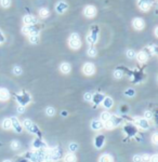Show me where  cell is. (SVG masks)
I'll list each match as a JSON object with an SVG mask.
<instances>
[{
	"label": "cell",
	"instance_id": "obj_1",
	"mask_svg": "<svg viewBox=\"0 0 158 162\" xmlns=\"http://www.w3.org/2000/svg\"><path fill=\"white\" fill-rule=\"evenodd\" d=\"M69 45H71V48H73V49L80 48L81 41H80V36L78 34L74 32V34L71 35V37H69Z\"/></svg>",
	"mask_w": 158,
	"mask_h": 162
},
{
	"label": "cell",
	"instance_id": "obj_2",
	"mask_svg": "<svg viewBox=\"0 0 158 162\" xmlns=\"http://www.w3.org/2000/svg\"><path fill=\"white\" fill-rule=\"evenodd\" d=\"M23 126H24V128L26 129V130H28L29 132H32V133H38L39 131H38V128H37L34 123H33L29 119H26V120H24V122H23Z\"/></svg>",
	"mask_w": 158,
	"mask_h": 162
},
{
	"label": "cell",
	"instance_id": "obj_3",
	"mask_svg": "<svg viewBox=\"0 0 158 162\" xmlns=\"http://www.w3.org/2000/svg\"><path fill=\"white\" fill-rule=\"evenodd\" d=\"M16 99H18L20 106H25L26 104L29 103L31 97H29V95L26 94V93H22V94H20V95H16Z\"/></svg>",
	"mask_w": 158,
	"mask_h": 162
},
{
	"label": "cell",
	"instance_id": "obj_4",
	"mask_svg": "<svg viewBox=\"0 0 158 162\" xmlns=\"http://www.w3.org/2000/svg\"><path fill=\"white\" fill-rule=\"evenodd\" d=\"M10 120H11V128H13L15 132L21 133V132H22V130H23V128H22V126H21L20 121L18 120V118L13 117V118H11Z\"/></svg>",
	"mask_w": 158,
	"mask_h": 162
},
{
	"label": "cell",
	"instance_id": "obj_5",
	"mask_svg": "<svg viewBox=\"0 0 158 162\" xmlns=\"http://www.w3.org/2000/svg\"><path fill=\"white\" fill-rule=\"evenodd\" d=\"M153 3V0H141L139 2V5H140V9L143 10V11H149L151 9V5Z\"/></svg>",
	"mask_w": 158,
	"mask_h": 162
},
{
	"label": "cell",
	"instance_id": "obj_6",
	"mask_svg": "<svg viewBox=\"0 0 158 162\" xmlns=\"http://www.w3.org/2000/svg\"><path fill=\"white\" fill-rule=\"evenodd\" d=\"M83 74H85V75H88V76L94 74V65L91 63L85 64V66H83Z\"/></svg>",
	"mask_w": 158,
	"mask_h": 162
},
{
	"label": "cell",
	"instance_id": "obj_7",
	"mask_svg": "<svg viewBox=\"0 0 158 162\" xmlns=\"http://www.w3.org/2000/svg\"><path fill=\"white\" fill-rule=\"evenodd\" d=\"M104 142H105V137L104 135H98L96 137L94 138V146L98 149L102 148L104 145Z\"/></svg>",
	"mask_w": 158,
	"mask_h": 162
},
{
	"label": "cell",
	"instance_id": "obj_8",
	"mask_svg": "<svg viewBox=\"0 0 158 162\" xmlns=\"http://www.w3.org/2000/svg\"><path fill=\"white\" fill-rule=\"evenodd\" d=\"M96 13V10L93 5H88L86 9H85V15L87 18H93Z\"/></svg>",
	"mask_w": 158,
	"mask_h": 162
},
{
	"label": "cell",
	"instance_id": "obj_9",
	"mask_svg": "<svg viewBox=\"0 0 158 162\" xmlns=\"http://www.w3.org/2000/svg\"><path fill=\"white\" fill-rule=\"evenodd\" d=\"M136 124L140 126V128H142V129H144V130L149 129V122H147V120H146V119L136 118Z\"/></svg>",
	"mask_w": 158,
	"mask_h": 162
},
{
	"label": "cell",
	"instance_id": "obj_10",
	"mask_svg": "<svg viewBox=\"0 0 158 162\" xmlns=\"http://www.w3.org/2000/svg\"><path fill=\"white\" fill-rule=\"evenodd\" d=\"M103 126H104V123H103V121H101V120H93V121L91 122V128L95 131L101 130Z\"/></svg>",
	"mask_w": 158,
	"mask_h": 162
},
{
	"label": "cell",
	"instance_id": "obj_11",
	"mask_svg": "<svg viewBox=\"0 0 158 162\" xmlns=\"http://www.w3.org/2000/svg\"><path fill=\"white\" fill-rule=\"evenodd\" d=\"M68 5L66 2H64V1H60L59 3L56 5V11L59 12V13H63V12H65L66 10H67Z\"/></svg>",
	"mask_w": 158,
	"mask_h": 162
},
{
	"label": "cell",
	"instance_id": "obj_12",
	"mask_svg": "<svg viewBox=\"0 0 158 162\" xmlns=\"http://www.w3.org/2000/svg\"><path fill=\"white\" fill-rule=\"evenodd\" d=\"M102 103H103V106L106 109H109V108H112V106L114 105V102L112 97H108V96H106V97H104L103 101H102Z\"/></svg>",
	"mask_w": 158,
	"mask_h": 162
},
{
	"label": "cell",
	"instance_id": "obj_13",
	"mask_svg": "<svg viewBox=\"0 0 158 162\" xmlns=\"http://www.w3.org/2000/svg\"><path fill=\"white\" fill-rule=\"evenodd\" d=\"M133 27L136 29H142L144 27V21L142 18H134L133 20Z\"/></svg>",
	"mask_w": 158,
	"mask_h": 162
},
{
	"label": "cell",
	"instance_id": "obj_14",
	"mask_svg": "<svg viewBox=\"0 0 158 162\" xmlns=\"http://www.w3.org/2000/svg\"><path fill=\"white\" fill-rule=\"evenodd\" d=\"M23 22L25 23L26 25H34L37 21H36V18H34L32 15H25L24 18H23Z\"/></svg>",
	"mask_w": 158,
	"mask_h": 162
},
{
	"label": "cell",
	"instance_id": "obj_15",
	"mask_svg": "<svg viewBox=\"0 0 158 162\" xmlns=\"http://www.w3.org/2000/svg\"><path fill=\"white\" fill-rule=\"evenodd\" d=\"M103 99H104V95L101 94V93H98V94H94L92 96V102H93L95 105H99L100 103H102Z\"/></svg>",
	"mask_w": 158,
	"mask_h": 162
},
{
	"label": "cell",
	"instance_id": "obj_16",
	"mask_svg": "<svg viewBox=\"0 0 158 162\" xmlns=\"http://www.w3.org/2000/svg\"><path fill=\"white\" fill-rule=\"evenodd\" d=\"M87 40H88V43H91V45L95 43L96 40H98V34H95V32L90 34L89 36L87 37Z\"/></svg>",
	"mask_w": 158,
	"mask_h": 162
},
{
	"label": "cell",
	"instance_id": "obj_17",
	"mask_svg": "<svg viewBox=\"0 0 158 162\" xmlns=\"http://www.w3.org/2000/svg\"><path fill=\"white\" fill-rule=\"evenodd\" d=\"M9 92L7 89H0V99L1 101H7L9 99Z\"/></svg>",
	"mask_w": 158,
	"mask_h": 162
},
{
	"label": "cell",
	"instance_id": "obj_18",
	"mask_svg": "<svg viewBox=\"0 0 158 162\" xmlns=\"http://www.w3.org/2000/svg\"><path fill=\"white\" fill-rule=\"evenodd\" d=\"M34 147L37 149H43V148H47V145L43 142H41L40 140H34Z\"/></svg>",
	"mask_w": 158,
	"mask_h": 162
},
{
	"label": "cell",
	"instance_id": "obj_19",
	"mask_svg": "<svg viewBox=\"0 0 158 162\" xmlns=\"http://www.w3.org/2000/svg\"><path fill=\"white\" fill-rule=\"evenodd\" d=\"M60 69H61V72H64V74H68V72H71V65L68 63H63L60 66Z\"/></svg>",
	"mask_w": 158,
	"mask_h": 162
},
{
	"label": "cell",
	"instance_id": "obj_20",
	"mask_svg": "<svg viewBox=\"0 0 158 162\" xmlns=\"http://www.w3.org/2000/svg\"><path fill=\"white\" fill-rule=\"evenodd\" d=\"M64 161L65 162H76V156L74 155L73 153H67L65 158H64Z\"/></svg>",
	"mask_w": 158,
	"mask_h": 162
},
{
	"label": "cell",
	"instance_id": "obj_21",
	"mask_svg": "<svg viewBox=\"0 0 158 162\" xmlns=\"http://www.w3.org/2000/svg\"><path fill=\"white\" fill-rule=\"evenodd\" d=\"M136 59H138L139 62L143 63V62H145L147 59V54L145 53V52H140V53L136 54Z\"/></svg>",
	"mask_w": 158,
	"mask_h": 162
},
{
	"label": "cell",
	"instance_id": "obj_22",
	"mask_svg": "<svg viewBox=\"0 0 158 162\" xmlns=\"http://www.w3.org/2000/svg\"><path fill=\"white\" fill-rule=\"evenodd\" d=\"M100 162H113V159L109 155H103L100 158Z\"/></svg>",
	"mask_w": 158,
	"mask_h": 162
},
{
	"label": "cell",
	"instance_id": "obj_23",
	"mask_svg": "<svg viewBox=\"0 0 158 162\" xmlns=\"http://www.w3.org/2000/svg\"><path fill=\"white\" fill-rule=\"evenodd\" d=\"M109 118H111V113L108 111H104V113H101V121H107Z\"/></svg>",
	"mask_w": 158,
	"mask_h": 162
},
{
	"label": "cell",
	"instance_id": "obj_24",
	"mask_svg": "<svg viewBox=\"0 0 158 162\" xmlns=\"http://www.w3.org/2000/svg\"><path fill=\"white\" fill-rule=\"evenodd\" d=\"M2 126H3V129H5V130L11 129V120L10 119H5L3 122H2Z\"/></svg>",
	"mask_w": 158,
	"mask_h": 162
},
{
	"label": "cell",
	"instance_id": "obj_25",
	"mask_svg": "<svg viewBox=\"0 0 158 162\" xmlns=\"http://www.w3.org/2000/svg\"><path fill=\"white\" fill-rule=\"evenodd\" d=\"M39 15H40L41 18H47V16L49 15V10L45 9V8H42V9H40V11H39Z\"/></svg>",
	"mask_w": 158,
	"mask_h": 162
},
{
	"label": "cell",
	"instance_id": "obj_26",
	"mask_svg": "<svg viewBox=\"0 0 158 162\" xmlns=\"http://www.w3.org/2000/svg\"><path fill=\"white\" fill-rule=\"evenodd\" d=\"M127 56L129 57V59H134L136 56V53L134 50H128L127 51Z\"/></svg>",
	"mask_w": 158,
	"mask_h": 162
},
{
	"label": "cell",
	"instance_id": "obj_27",
	"mask_svg": "<svg viewBox=\"0 0 158 162\" xmlns=\"http://www.w3.org/2000/svg\"><path fill=\"white\" fill-rule=\"evenodd\" d=\"M11 147H12V149H14V150H18V149H20V147H21V144H20V142H18V140H13V142L11 143Z\"/></svg>",
	"mask_w": 158,
	"mask_h": 162
},
{
	"label": "cell",
	"instance_id": "obj_28",
	"mask_svg": "<svg viewBox=\"0 0 158 162\" xmlns=\"http://www.w3.org/2000/svg\"><path fill=\"white\" fill-rule=\"evenodd\" d=\"M104 126L106 128V129H108V130H111V129H113V128H115V126L113 124V122L111 121V120H107V121L104 122Z\"/></svg>",
	"mask_w": 158,
	"mask_h": 162
},
{
	"label": "cell",
	"instance_id": "obj_29",
	"mask_svg": "<svg viewBox=\"0 0 158 162\" xmlns=\"http://www.w3.org/2000/svg\"><path fill=\"white\" fill-rule=\"evenodd\" d=\"M45 113H47V115H48V116H54L55 109L53 107H48L47 109H45Z\"/></svg>",
	"mask_w": 158,
	"mask_h": 162
},
{
	"label": "cell",
	"instance_id": "obj_30",
	"mask_svg": "<svg viewBox=\"0 0 158 162\" xmlns=\"http://www.w3.org/2000/svg\"><path fill=\"white\" fill-rule=\"evenodd\" d=\"M96 53H98V51H96V49H95V48H93V47L89 48V50H88V54H89L90 56H95V55H96Z\"/></svg>",
	"mask_w": 158,
	"mask_h": 162
},
{
	"label": "cell",
	"instance_id": "obj_31",
	"mask_svg": "<svg viewBox=\"0 0 158 162\" xmlns=\"http://www.w3.org/2000/svg\"><path fill=\"white\" fill-rule=\"evenodd\" d=\"M13 74L16 75V76H20V75L22 74V68L20 67V66H15V67L13 68Z\"/></svg>",
	"mask_w": 158,
	"mask_h": 162
},
{
	"label": "cell",
	"instance_id": "obj_32",
	"mask_svg": "<svg viewBox=\"0 0 158 162\" xmlns=\"http://www.w3.org/2000/svg\"><path fill=\"white\" fill-rule=\"evenodd\" d=\"M134 94H136V92H134V90H132V89H128V90L125 92V95H126V96H129V97L134 96Z\"/></svg>",
	"mask_w": 158,
	"mask_h": 162
},
{
	"label": "cell",
	"instance_id": "obj_33",
	"mask_svg": "<svg viewBox=\"0 0 158 162\" xmlns=\"http://www.w3.org/2000/svg\"><path fill=\"white\" fill-rule=\"evenodd\" d=\"M68 148H69V150H71L72 153H74V151H76L77 149H78V145H77L76 143H72V144H69Z\"/></svg>",
	"mask_w": 158,
	"mask_h": 162
},
{
	"label": "cell",
	"instance_id": "obj_34",
	"mask_svg": "<svg viewBox=\"0 0 158 162\" xmlns=\"http://www.w3.org/2000/svg\"><path fill=\"white\" fill-rule=\"evenodd\" d=\"M92 96H93V94H92V93H90V92H88V93H86V94H85L83 99H85V101H86V102H91V101H92Z\"/></svg>",
	"mask_w": 158,
	"mask_h": 162
},
{
	"label": "cell",
	"instance_id": "obj_35",
	"mask_svg": "<svg viewBox=\"0 0 158 162\" xmlns=\"http://www.w3.org/2000/svg\"><path fill=\"white\" fill-rule=\"evenodd\" d=\"M0 3L2 7H5V8H8L10 5H11V0H0Z\"/></svg>",
	"mask_w": 158,
	"mask_h": 162
},
{
	"label": "cell",
	"instance_id": "obj_36",
	"mask_svg": "<svg viewBox=\"0 0 158 162\" xmlns=\"http://www.w3.org/2000/svg\"><path fill=\"white\" fill-rule=\"evenodd\" d=\"M29 41H31L32 43H38V41H39V37L38 36H31L29 37Z\"/></svg>",
	"mask_w": 158,
	"mask_h": 162
},
{
	"label": "cell",
	"instance_id": "obj_37",
	"mask_svg": "<svg viewBox=\"0 0 158 162\" xmlns=\"http://www.w3.org/2000/svg\"><path fill=\"white\" fill-rule=\"evenodd\" d=\"M114 76H115V78H117V79H120L123 76V72L121 70H116V72H114Z\"/></svg>",
	"mask_w": 158,
	"mask_h": 162
},
{
	"label": "cell",
	"instance_id": "obj_38",
	"mask_svg": "<svg viewBox=\"0 0 158 162\" xmlns=\"http://www.w3.org/2000/svg\"><path fill=\"white\" fill-rule=\"evenodd\" d=\"M144 117H145V119H146V120H151V119L153 118V113H151V111H145Z\"/></svg>",
	"mask_w": 158,
	"mask_h": 162
},
{
	"label": "cell",
	"instance_id": "obj_39",
	"mask_svg": "<svg viewBox=\"0 0 158 162\" xmlns=\"http://www.w3.org/2000/svg\"><path fill=\"white\" fill-rule=\"evenodd\" d=\"M141 160H142V162H147L149 160V155H142L141 156Z\"/></svg>",
	"mask_w": 158,
	"mask_h": 162
},
{
	"label": "cell",
	"instance_id": "obj_40",
	"mask_svg": "<svg viewBox=\"0 0 158 162\" xmlns=\"http://www.w3.org/2000/svg\"><path fill=\"white\" fill-rule=\"evenodd\" d=\"M152 142H153L154 144L156 145L158 143V134L157 133H155V134L153 135V138H152Z\"/></svg>",
	"mask_w": 158,
	"mask_h": 162
},
{
	"label": "cell",
	"instance_id": "obj_41",
	"mask_svg": "<svg viewBox=\"0 0 158 162\" xmlns=\"http://www.w3.org/2000/svg\"><path fill=\"white\" fill-rule=\"evenodd\" d=\"M133 162H142L140 155H136V156L133 157Z\"/></svg>",
	"mask_w": 158,
	"mask_h": 162
},
{
	"label": "cell",
	"instance_id": "obj_42",
	"mask_svg": "<svg viewBox=\"0 0 158 162\" xmlns=\"http://www.w3.org/2000/svg\"><path fill=\"white\" fill-rule=\"evenodd\" d=\"M151 162H158V156L157 155H154L153 157L151 158Z\"/></svg>",
	"mask_w": 158,
	"mask_h": 162
},
{
	"label": "cell",
	"instance_id": "obj_43",
	"mask_svg": "<svg viewBox=\"0 0 158 162\" xmlns=\"http://www.w3.org/2000/svg\"><path fill=\"white\" fill-rule=\"evenodd\" d=\"M18 111L20 113H23L24 111H25V107H24V106H18Z\"/></svg>",
	"mask_w": 158,
	"mask_h": 162
},
{
	"label": "cell",
	"instance_id": "obj_44",
	"mask_svg": "<svg viewBox=\"0 0 158 162\" xmlns=\"http://www.w3.org/2000/svg\"><path fill=\"white\" fill-rule=\"evenodd\" d=\"M3 41H5V38H3V36H2V34H0V43L3 42Z\"/></svg>",
	"mask_w": 158,
	"mask_h": 162
},
{
	"label": "cell",
	"instance_id": "obj_45",
	"mask_svg": "<svg viewBox=\"0 0 158 162\" xmlns=\"http://www.w3.org/2000/svg\"><path fill=\"white\" fill-rule=\"evenodd\" d=\"M3 162H12V161H10V160H5V161H3Z\"/></svg>",
	"mask_w": 158,
	"mask_h": 162
}]
</instances>
